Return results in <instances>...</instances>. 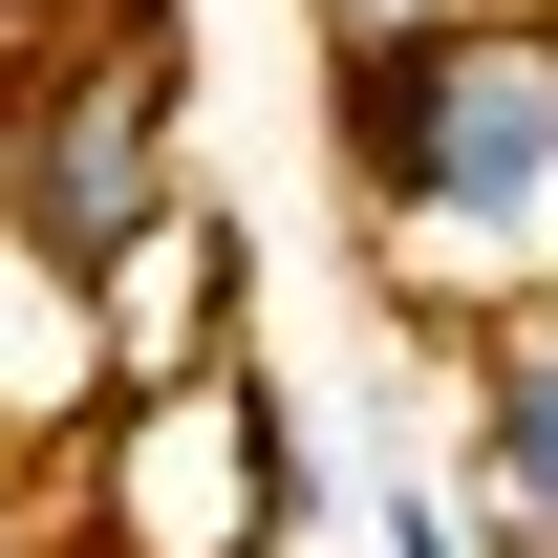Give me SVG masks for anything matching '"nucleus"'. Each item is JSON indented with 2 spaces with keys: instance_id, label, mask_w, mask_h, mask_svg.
Masks as SVG:
<instances>
[{
  "instance_id": "nucleus-1",
  "label": "nucleus",
  "mask_w": 558,
  "mask_h": 558,
  "mask_svg": "<svg viewBox=\"0 0 558 558\" xmlns=\"http://www.w3.org/2000/svg\"><path fill=\"white\" fill-rule=\"evenodd\" d=\"M344 172H365V215H387L409 279L558 301V22L473 0V22L344 44Z\"/></svg>"
},
{
  "instance_id": "nucleus-2",
  "label": "nucleus",
  "mask_w": 558,
  "mask_h": 558,
  "mask_svg": "<svg viewBox=\"0 0 558 558\" xmlns=\"http://www.w3.org/2000/svg\"><path fill=\"white\" fill-rule=\"evenodd\" d=\"M22 258L44 279H130L150 236H194L172 215V65H65L44 108H22Z\"/></svg>"
},
{
  "instance_id": "nucleus-3",
  "label": "nucleus",
  "mask_w": 558,
  "mask_h": 558,
  "mask_svg": "<svg viewBox=\"0 0 558 558\" xmlns=\"http://www.w3.org/2000/svg\"><path fill=\"white\" fill-rule=\"evenodd\" d=\"M473 473L515 494V537H558V301H494V344H473Z\"/></svg>"
},
{
  "instance_id": "nucleus-4",
  "label": "nucleus",
  "mask_w": 558,
  "mask_h": 558,
  "mask_svg": "<svg viewBox=\"0 0 558 558\" xmlns=\"http://www.w3.org/2000/svg\"><path fill=\"white\" fill-rule=\"evenodd\" d=\"M409 22H473V0H323V44H409Z\"/></svg>"
},
{
  "instance_id": "nucleus-5",
  "label": "nucleus",
  "mask_w": 558,
  "mask_h": 558,
  "mask_svg": "<svg viewBox=\"0 0 558 558\" xmlns=\"http://www.w3.org/2000/svg\"><path fill=\"white\" fill-rule=\"evenodd\" d=\"M0 22H108V0H0ZM150 22H172V0H130V44H150Z\"/></svg>"
},
{
  "instance_id": "nucleus-6",
  "label": "nucleus",
  "mask_w": 558,
  "mask_h": 558,
  "mask_svg": "<svg viewBox=\"0 0 558 558\" xmlns=\"http://www.w3.org/2000/svg\"><path fill=\"white\" fill-rule=\"evenodd\" d=\"M537 558H558V537H537Z\"/></svg>"
}]
</instances>
